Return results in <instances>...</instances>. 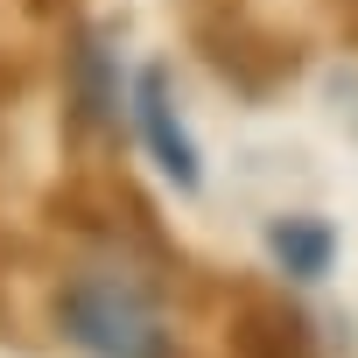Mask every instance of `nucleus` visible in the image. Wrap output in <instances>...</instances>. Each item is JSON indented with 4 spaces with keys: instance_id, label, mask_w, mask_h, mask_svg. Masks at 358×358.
Instances as JSON below:
<instances>
[{
    "instance_id": "obj_1",
    "label": "nucleus",
    "mask_w": 358,
    "mask_h": 358,
    "mask_svg": "<svg viewBox=\"0 0 358 358\" xmlns=\"http://www.w3.org/2000/svg\"><path fill=\"white\" fill-rule=\"evenodd\" d=\"M57 316H64V330H71L85 351H99V358H162V316H155V302H148L134 281H120V274H85V281H71L64 302H57Z\"/></svg>"
},
{
    "instance_id": "obj_2",
    "label": "nucleus",
    "mask_w": 358,
    "mask_h": 358,
    "mask_svg": "<svg viewBox=\"0 0 358 358\" xmlns=\"http://www.w3.org/2000/svg\"><path fill=\"white\" fill-rule=\"evenodd\" d=\"M232 358H316L309 323L274 295H239L232 309Z\"/></svg>"
},
{
    "instance_id": "obj_3",
    "label": "nucleus",
    "mask_w": 358,
    "mask_h": 358,
    "mask_svg": "<svg viewBox=\"0 0 358 358\" xmlns=\"http://www.w3.org/2000/svg\"><path fill=\"white\" fill-rule=\"evenodd\" d=\"M141 106V134H148V148H155V162L176 176V190H197V148H190V134H183V120H176V99H169V71H141V92H134Z\"/></svg>"
},
{
    "instance_id": "obj_4",
    "label": "nucleus",
    "mask_w": 358,
    "mask_h": 358,
    "mask_svg": "<svg viewBox=\"0 0 358 358\" xmlns=\"http://www.w3.org/2000/svg\"><path fill=\"white\" fill-rule=\"evenodd\" d=\"M267 246H274V260H281L295 281H316V274L330 267V253H337V239H330L323 218H281V225L267 232Z\"/></svg>"
},
{
    "instance_id": "obj_5",
    "label": "nucleus",
    "mask_w": 358,
    "mask_h": 358,
    "mask_svg": "<svg viewBox=\"0 0 358 358\" xmlns=\"http://www.w3.org/2000/svg\"><path fill=\"white\" fill-rule=\"evenodd\" d=\"M344 29H351V43H358V0H344Z\"/></svg>"
}]
</instances>
